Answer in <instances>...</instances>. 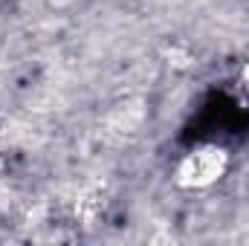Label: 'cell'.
I'll return each instance as SVG.
<instances>
[{
    "mask_svg": "<svg viewBox=\"0 0 249 246\" xmlns=\"http://www.w3.org/2000/svg\"><path fill=\"white\" fill-rule=\"evenodd\" d=\"M229 171V151L223 145H197L174 168V180L188 191H203L223 180Z\"/></svg>",
    "mask_w": 249,
    "mask_h": 246,
    "instance_id": "cell-1",
    "label": "cell"
}]
</instances>
